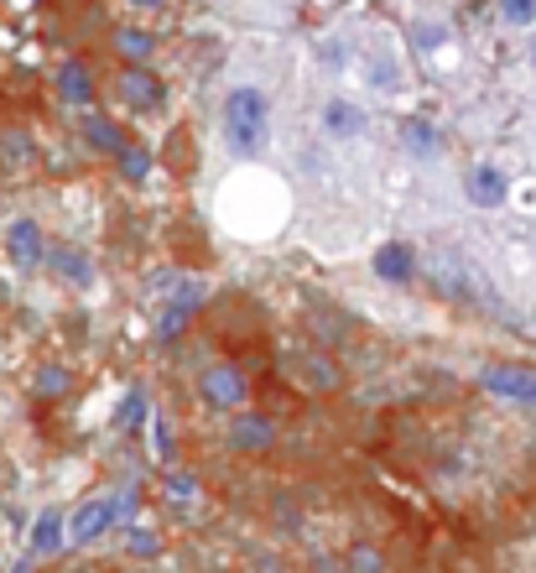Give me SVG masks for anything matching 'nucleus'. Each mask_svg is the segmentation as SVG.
Masks as SVG:
<instances>
[{
    "label": "nucleus",
    "instance_id": "3",
    "mask_svg": "<svg viewBox=\"0 0 536 573\" xmlns=\"http://www.w3.org/2000/svg\"><path fill=\"white\" fill-rule=\"evenodd\" d=\"M198 397H204L214 412H240L245 397H251V386H245V376H240L234 365H209V370L198 376Z\"/></svg>",
    "mask_w": 536,
    "mask_h": 573
},
{
    "label": "nucleus",
    "instance_id": "29",
    "mask_svg": "<svg viewBox=\"0 0 536 573\" xmlns=\"http://www.w3.org/2000/svg\"><path fill=\"white\" fill-rule=\"evenodd\" d=\"M151 438H157V449H162V459H172V432H167L162 417H151Z\"/></svg>",
    "mask_w": 536,
    "mask_h": 573
},
{
    "label": "nucleus",
    "instance_id": "22",
    "mask_svg": "<svg viewBox=\"0 0 536 573\" xmlns=\"http://www.w3.org/2000/svg\"><path fill=\"white\" fill-rule=\"evenodd\" d=\"M84 136H89L94 151H115V157H120V146H125V136H120V131H115V125H110L105 115H89V120H84Z\"/></svg>",
    "mask_w": 536,
    "mask_h": 573
},
{
    "label": "nucleus",
    "instance_id": "11",
    "mask_svg": "<svg viewBox=\"0 0 536 573\" xmlns=\"http://www.w3.org/2000/svg\"><path fill=\"white\" fill-rule=\"evenodd\" d=\"M375 277H380V282H391V286L412 282V277H417V251H412L406 240L380 245V251H375Z\"/></svg>",
    "mask_w": 536,
    "mask_h": 573
},
{
    "label": "nucleus",
    "instance_id": "5",
    "mask_svg": "<svg viewBox=\"0 0 536 573\" xmlns=\"http://www.w3.org/2000/svg\"><path fill=\"white\" fill-rule=\"evenodd\" d=\"M5 256L11 266H22V271H37L47 261V235L37 219H11V230H5Z\"/></svg>",
    "mask_w": 536,
    "mask_h": 573
},
{
    "label": "nucleus",
    "instance_id": "16",
    "mask_svg": "<svg viewBox=\"0 0 536 573\" xmlns=\"http://www.w3.org/2000/svg\"><path fill=\"white\" fill-rule=\"evenodd\" d=\"M58 99L63 105H89L94 99V73L78 63V58H69L63 69H58Z\"/></svg>",
    "mask_w": 536,
    "mask_h": 573
},
{
    "label": "nucleus",
    "instance_id": "25",
    "mask_svg": "<svg viewBox=\"0 0 536 573\" xmlns=\"http://www.w3.org/2000/svg\"><path fill=\"white\" fill-rule=\"evenodd\" d=\"M500 22L505 26H536V0H505V5H500Z\"/></svg>",
    "mask_w": 536,
    "mask_h": 573
},
{
    "label": "nucleus",
    "instance_id": "21",
    "mask_svg": "<svg viewBox=\"0 0 536 573\" xmlns=\"http://www.w3.org/2000/svg\"><path fill=\"white\" fill-rule=\"evenodd\" d=\"M125 552H131V558H157V552H162V532L151 522H136L125 532Z\"/></svg>",
    "mask_w": 536,
    "mask_h": 573
},
{
    "label": "nucleus",
    "instance_id": "6",
    "mask_svg": "<svg viewBox=\"0 0 536 573\" xmlns=\"http://www.w3.org/2000/svg\"><path fill=\"white\" fill-rule=\"evenodd\" d=\"M464 193L474 209H500V204L511 198V178L495 168V162H474V168L464 172Z\"/></svg>",
    "mask_w": 536,
    "mask_h": 573
},
{
    "label": "nucleus",
    "instance_id": "27",
    "mask_svg": "<svg viewBox=\"0 0 536 573\" xmlns=\"http://www.w3.org/2000/svg\"><path fill=\"white\" fill-rule=\"evenodd\" d=\"M350 569H354V573H380V552L360 542V548L350 552Z\"/></svg>",
    "mask_w": 536,
    "mask_h": 573
},
{
    "label": "nucleus",
    "instance_id": "15",
    "mask_svg": "<svg viewBox=\"0 0 536 573\" xmlns=\"http://www.w3.org/2000/svg\"><path fill=\"white\" fill-rule=\"evenodd\" d=\"M42 266H52L63 282H73V286H89L94 282V266H89V256L84 251H73V245H47V261Z\"/></svg>",
    "mask_w": 536,
    "mask_h": 573
},
{
    "label": "nucleus",
    "instance_id": "1",
    "mask_svg": "<svg viewBox=\"0 0 536 573\" xmlns=\"http://www.w3.org/2000/svg\"><path fill=\"white\" fill-rule=\"evenodd\" d=\"M271 136V99L256 84H240L224 95V142L234 157H256Z\"/></svg>",
    "mask_w": 536,
    "mask_h": 573
},
{
    "label": "nucleus",
    "instance_id": "8",
    "mask_svg": "<svg viewBox=\"0 0 536 573\" xmlns=\"http://www.w3.org/2000/svg\"><path fill=\"white\" fill-rule=\"evenodd\" d=\"M360 73H365V84L380 89V95H401L406 89V69H401V58L391 48H370L360 58Z\"/></svg>",
    "mask_w": 536,
    "mask_h": 573
},
{
    "label": "nucleus",
    "instance_id": "20",
    "mask_svg": "<svg viewBox=\"0 0 536 573\" xmlns=\"http://www.w3.org/2000/svg\"><path fill=\"white\" fill-rule=\"evenodd\" d=\"M73 376L63 370V365H42L37 376H32V397H42V402H58V397H69Z\"/></svg>",
    "mask_w": 536,
    "mask_h": 573
},
{
    "label": "nucleus",
    "instance_id": "2",
    "mask_svg": "<svg viewBox=\"0 0 536 573\" xmlns=\"http://www.w3.org/2000/svg\"><path fill=\"white\" fill-rule=\"evenodd\" d=\"M115 516H120L115 496H89V501H78V511L63 522V548H89V542H99V537L115 526Z\"/></svg>",
    "mask_w": 536,
    "mask_h": 573
},
{
    "label": "nucleus",
    "instance_id": "12",
    "mask_svg": "<svg viewBox=\"0 0 536 573\" xmlns=\"http://www.w3.org/2000/svg\"><path fill=\"white\" fill-rule=\"evenodd\" d=\"M318 125H324V136H333V142H350V136L365 131V110L354 99H328L324 110H318Z\"/></svg>",
    "mask_w": 536,
    "mask_h": 573
},
{
    "label": "nucleus",
    "instance_id": "28",
    "mask_svg": "<svg viewBox=\"0 0 536 573\" xmlns=\"http://www.w3.org/2000/svg\"><path fill=\"white\" fill-rule=\"evenodd\" d=\"M505 204H521V215H536V178H532V183H521V188H511Z\"/></svg>",
    "mask_w": 536,
    "mask_h": 573
},
{
    "label": "nucleus",
    "instance_id": "10",
    "mask_svg": "<svg viewBox=\"0 0 536 573\" xmlns=\"http://www.w3.org/2000/svg\"><path fill=\"white\" fill-rule=\"evenodd\" d=\"M397 136H401V146L412 151V157H443V125H433L427 115H406L397 125Z\"/></svg>",
    "mask_w": 536,
    "mask_h": 573
},
{
    "label": "nucleus",
    "instance_id": "18",
    "mask_svg": "<svg viewBox=\"0 0 536 573\" xmlns=\"http://www.w3.org/2000/svg\"><path fill=\"white\" fill-rule=\"evenodd\" d=\"M162 496H167V505L187 511V505H198V501H204V485H198V475H193V470H167Z\"/></svg>",
    "mask_w": 536,
    "mask_h": 573
},
{
    "label": "nucleus",
    "instance_id": "23",
    "mask_svg": "<svg viewBox=\"0 0 536 573\" xmlns=\"http://www.w3.org/2000/svg\"><path fill=\"white\" fill-rule=\"evenodd\" d=\"M141 423H146V397H141V391H131V397H125V402H120V417H115V428H120V432H136Z\"/></svg>",
    "mask_w": 536,
    "mask_h": 573
},
{
    "label": "nucleus",
    "instance_id": "14",
    "mask_svg": "<svg viewBox=\"0 0 536 573\" xmlns=\"http://www.w3.org/2000/svg\"><path fill=\"white\" fill-rule=\"evenodd\" d=\"M37 162V146L22 125H0V172H26Z\"/></svg>",
    "mask_w": 536,
    "mask_h": 573
},
{
    "label": "nucleus",
    "instance_id": "19",
    "mask_svg": "<svg viewBox=\"0 0 536 573\" xmlns=\"http://www.w3.org/2000/svg\"><path fill=\"white\" fill-rule=\"evenodd\" d=\"M151 48H157V42H151V32H141V26H120L115 32V52L131 69H146V63H151Z\"/></svg>",
    "mask_w": 536,
    "mask_h": 573
},
{
    "label": "nucleus",
    "instance_id": "7",
    "mask_svg": "<svg viewBox=\"0 0 536 573\" xmlns=\"http://www.w3.org/2000/svg\"><path fill=\"white\" fill-rule=\"evenodd\" d=\"M271 443H277V423H271L266 412H234L230 449H240V454H260V449H271Z\"/></svg>",
    "mask_w": 536,
    "mask_h": 573
},
{
    "label": "nucleus",
    "instance_id": "17",
    "mask_svg": "<svg viewBox=\"0 0 536 573\" xmlns=\"http://www.w3.org/2000/svg\"><path fill=\"white\" fill-rule=\"evenodd\" d=\"M63 548V516L58 511H42L37 522H32V537H26V552L32 558H47V552Z\"/></svg>",
    "mask_w": 536,
    "mask_h": 573
},
{
    "label": "nucleus",
    "instance_id": "13",
    "mask_svg": "<svg viewBox=\"0 0 536 573\" xmlns=\"http://www.w3.org/2000/svg\"><path fill=\"white\" fill-rule=\"evenodd\" d=\"M297 381H303L307 391H324V397H328V391H339V386H344V370H339L328 355L307 350V355L297 359Z\"/></svg>",
    "mask_w": 536,
    "mask_h": 573
},
{
    "label": "nucleus",
    "instance_id": "26",
    "mask_svg": "<svg viewBox=\"0 0 536 573\" xmlns=\"http://www.w3.org/2000/svg\"><path fill=\"white\" fill-rule=\"evenodd\" d=\"M183 329H187V313L183 308H167L162 318H157V339H162V344H178Z\"/></svg>",
    "mask_w": 536,
    "mask_h": 573
},
{
    "label": "nucleus",
    "instance_id": "31",
    "mask_svg": "<svg viewBox=\"0 0 536 573\" xmlns=\"http://www.w3.org/2000/svg\"><path fill=\"white\" fill-rule=\"evenodd\" d=\"M532 63H536V42H532Z\"/></svg>",
    "mask_w": 536,
    "mask_h": 573
},
{
    "label": "nucleus",
    "instance_id": "9",
    "mask_svg": "<svg viewBox=\"0 0 536 573\" xmlns=\"http://www.w3.org/2000/svg\"><path fill=\"white\" fill-rule=\"evenodd\" d=\"M120 99H125L131 110H157L167 99V84L151 69H125L120 73Z\"/></svg>",
    "mask_w": 536,
    "mask_h": 573
},
{
    "label": "nucleus",
    "instance_id": "30",
    "mask_svg": "<svg viewBox=\"0 0 536 573\" xmlns=\"http://www.w3.org/2000/svg\"><path fill=\"white\" fill-rule=\"evenodd\" d=\"M438 42H443V32H438V26H417V48L422 52H433Z\"/></svg>",
    "mask_w": 536,
    "mask_h": 573
},
{
    "label": "nucleus",
    "instance_id": "4",
    "mask_svg": "<svg viewBox=\"0 0 536 573\" xmlns=\"http://www.w3.org/2000/svg\"><path fill=\"white\" fill-rule=\"evenodd\" d=\"M479 386L500 402L536 406V365H490V370H479Z\"/></svg>",
    "mask_w": 536,
    "mask_h": 573
},
{
    "label": "nucleus",
    "instance_id": "24",
    "mask_svg": "<svg viewBox=\"0 0 536 573\" xmlns=\"http://www.w3.org/2000/svg\"><path fill=\"white\" fill-rule=\"evenodd\" d=\"M120 172H125L131 183H141V178L151 172V157H146L141 146H120Z\"/></svg>",
    "mask_w": 536,
    "mask_h": 573
}]
</instances>
